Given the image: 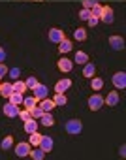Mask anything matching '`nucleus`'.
I'll list each match as a JSON object with an SVG mask.
<instances>
[{
	"label": "nucleus",
	"instance_id": "12",
	"mask_svg": "<svg viewBox=\"0 0 126 160\" xmlns=\"http://www.w3.org/2000/svg\"><path fill=\"white\" fill-rule=\"evenodd\" d=\"M56 45H58V53H62V55H66V53H70L74 49V42L68 40V38H64L60 43H56Z\"/></svg>",
	"mask_w": 126,
	"mask_h": 160
},
{
	"label": "nucleus",
	"instance_id": "1",
	"mask_svg": "<svg viewBox=\"0 0 126 160\" xmlns=\"http://www.w3.org/2000/svg\"><path fill=\"white\" fill-rule=\"evenodd\" d=\"M81 130H83V122L79 119H72L66 122V132L70 136H77V134H81Z\"/></svg>",
	"mask_w": 126,
	"mask_h": 160
},
{
	"label": "nucleus",
	"instance_id": "21",
	"mask_svg": "<svg viewBox=\"0 0 126 160\" xmlns=\"http://www.w3.org/2000/svg\"><path fill=\"white\" fill-rule=\"evenodd\" d=\"M23 98H25V94H23V92H15V91H13V92H12V96H10L8 100H10L13 106H19V104H23Z\"/></svg>",
	"mask_w": 126,
	"mask_h": 160
},
{
	"label": "nucleus",
	"instance_id": "17",
	"mask_svg": "<svg viewBox=\"0 0 126 160\" xmlns=\"http://www.w3.org/2000/svg\"><path fill=\"white\" fill-rule=\"evenodd\" d=\"M94 73H96V66L92 64V62H87V64H83V77H94Z\"/></svg>",
	"mask_w": 126,
	"mask_h": 160
},
{
	"label": "nucleus",
	"instance_id": "14",
	"mask_svg": "<svg viewBox=\"0 0 126 160\" xmlns=\"http://www.w3.org/2000/svg\"><path fill=\"white\" fill-rule=\"evenodd\" d=\"M119 100H120L119 92H117V91H113V92H109V94L105 96L104 104H105V106H109V108H113V106H117V104H119Z\"/></svg>",
	"mask_w": 126,
	"mask_h": 160
},
{
	"label": "nucleus",
	"instance_id": "10",
	"mask_svg": "<svg viewBox=\"0 0 126 160\" xmlns=\"http://www.w3.org/2000/svg\"><path fill=\"white\" fill-rule=\"evenodd\" d=\"M70 87H72V79L64 77V79H60V81H56V85H55V92H66Z\"/></svg>",
	"mask_w": 126,
	"mask_h": 160
},
{
	"label": "nucleus",
	"instance_id": "20",
	"mask_svg": "<svg viewBox=\"0 0 126 160\" xmlns=\"http://www.w3.org/2000/svg\"><path fill=\"white\" fill-rule=\"evenodd\" d=\"M36 104H38V100H36V96L32 94V96H25L23 98V106H25V109H32V108H36Z\"/></svg>",
	"mask_w": 126,
	"mask_h": 160
},
{
	"label": "nucleus",
	"instance_id": "2",
	"mask_svg": "<svg viewBox=\"0 0 126 160\" xmlns=\"http://www.w3.org/2000/svg\"><path fill=\"white\" fill-rule=\"evenodd\" d=\"M100 21L105 25H111L115 21V12L111 6H102V13H100Z\"/></svg>",
	"mask_w": 126,
	"mask_h": 160
},
{
	"label": "nucleus",
	"instance_id": "6",
	"mask_svg": "<svg viewBox=\"0 0 126 160\" xmlns=\"http://www.w3.org/2000/svg\"><path fill=\"white\" fill-rule=\"evenodd\" d=\"M56 68H58L60 72L68 73V72H72V70H74V60H70V58H64V57H62V58L56 62Z\"/></svg>",
	"mask_w": 126,
	"mask_h": 160
},
{
	"label": "nucleus",
	"instance_id": "23",
	"mask_svg": "<svg viewBox=\"0 0 126 160\" xmlns=\"http://www.w3.org/2000/svg\"><path fill=\"white\" fill-rule=\"evenodd\" d=\"M90 87H92L94 91H102V87H104V79H102V77H90Z\"/></svg>",
	"mask_w": 126,
	"mask_h": 160
},
{
	"label": "nucleus",
	"instance_id": "41",
	"mask_svg": "<svg viewBox=\"0 0 126 160\" xmlns=\"http://www.w3.org/2000/svg\"><path fill=\"white\" fill-rule=\"evenodd\" d=\"M32 2H43V0H32Z\"/></svg>",
	"mask_w": 126,
	"mask_h": 160
},
{
	"label": "nucleus",
	"instance_id": "18",
	"mask_svg": "<svg viewBox=\"0 0 126 160\" xmlns=\"http://www.w3.org/2000/svg\"><path fill=\"white\" fill-rule=\"evenodd\" d=\"M38 124H40V122H36V119H32V117H30L28 121H25V132H27V134L36 132V130H38Z\"/></svg>",
	"mask_w": 126,
	"mask_h": 160
},
{
	"label": "nucleus",
	"instance_id": "8",
	"mask_svg": "<svg viewBox=\"0 0 126 160\" xmlns=\"http://www.w3.org/2000/svg\"><path fill=\"white\" fill-rule=\"evenodd\" d=\"M109 45L115 49V51H122L124 49V38L122 36H109Z\"/></svg>",
	"mask_w": 126,
	"mask_h": 160
},
{
	"label": "nucleus",
	"instance_id": "25",
	"mask_svg": "<svg viewBox=\"0 0 126 160\" xmlns=\"http://www.w3.org/2000/svg\"><path fill=\"white\" fill-rule=\"evenodd\" d=\"M41 138H43V136H41V134H38V130H36V132H32V134H30V145H32V147H40Z\"/></svg>",
	"mask_w": 126,
	"mask_h": 160
},
{
	"label": "nucleus",
	"instance_id": "38",
	"mask_svg": "<svg viewBox=\"0 0 126 160\" xmlns=\"http://www.w3.org/2000/svg\"><path fill=\"white\" fill-rule=\"evenodd\" d=\"M94 4H96L94 0H83V8H87V10H90V8H92Z\"/></svg>",
	"mask_w": 126,
	"mask_h": 160
},
{
	"label": "nucleus",
	"instance_id": "16",
	"mask_svg": "<svg viewBox=\"0 0 126 160\" xmlns=\"http://www.w3.org/2000/svg\"><path fill=\"white\" fill-rule=\"evenodd\" d=\"M40 124H41V126H47V128L55 124V119H53L51 111H45V113H43V115L40 117Z\"/></svg>",
	"mask_w": 126,
	"mask_h": 160
},
{
	"label": "nucleus",
	"instance_id": "35",
	"mask_svg": "<svg viewBox=\"0 0 126 160\" xmlns=\"http://www.w3.org/2000/svg\"><path fill=\"white\" fill-rule=\"evenodd\" d=\"M19 73H21V70H19V68H10V70H8V75H10V77H15V79H17V77H19Z\"/></svg>",
	"mask_w": 126,
	"mask_h": 160
},
{
	"label": "nucleus",
	"instance_id": "22",
	"mask_svg": "<svg viewBox=\"0 0 126 160\" xmlns=\"http://www.w3.org/2000/svg\"><path fill=\"white\" fill-rule=\"evenodd\" d=\"M40 108H41L43 111H51V109H53V108H56V106H55V102H53V100L43 98V100H40Z\"/></svg>",
	"mask_w": 126,
	"mask_h": 160
},
{
	"label": "nucleus",
	"instance_id": "13",
	"mask_svg": "<svg viewBox=\"0 0 126 160\" xmlns=\"http://www.w3.org/2000/svg\"><path fill=\"white\" fill-rule=\"evenodd\" d=\"M53 145H55V143H53V138H51V136H43V138H41V143H40V149H41L43 152H51V151H53Z\"/></svg>",
	"mask_w": 126,
	"mask_h": 160
},
{
	"label": "nucleus",
	"instance_id": "31",
	"mask_svg": "<svg viewBox=\"0 0 126 160\" xmlns=\"http://www.w3.org/2000/svg\"><path fill=\"white\" fill-rule=\"evenodd\" d=\"M43 113H45V111H43V109H41L40 106H38V108H32V109H30V115H32V119H40V117H41Z\"/></svg>",
	"mask_w": 126,
	"mask_h": 160
},
{
	"label": "nucleus",
	"instance_id": "34",
	"mask_svg": "<svg viewBox=\"0 0 126 160\" xmlns=\"http://www.w3.org/2000/svg\"><path fill=\"white\" fill-rule=\"evenodd\" d=\"M90 17V10H87V8H83L81 12H79V19H83V21H87Z\"/></svg>",
	"mask_w": 126,
	"mask_h": 160
},
{
	"label": "nucleus",
	"instance_id": "40",
	"mask_svg": "<svg viewBox=\"0 0 126 160\" xmlns=\"http://www.w3.org/2000/svg\"><path fill=\"white\" fill-rule=\"evenodd\" d=\"M4 58H6V51L4 47H0V62H4Z\"/></svg>",
	"mask_w": 126,
	"mask_h": 160
},
{
	"label": "nucleus",
	"instance_id": "28",
	"mask_svg": "<svg viewBox=\"0 0 126 160\" xmlns=\"http://www.w3.org/2000/svg\"><path fill=\"white\" fill-rule=\"evenodd\" d=\"M12 145H13V136H6V138L2 139V143H0V147H2L4 151H8Z\"/></svg>",
	"mask_w": 126,
	"mask_h": 160
},
{
	"label": "nucleus",
	"instance_id": "32",
	"mask_svg": "<svg viewBox=\"0 0 126 160\" xmlns=\"http://www.w3.org/2000/svg\"><path fill=\"white\" fill-rule=\"evenodd\" d=\"M25 85H27V89H30V91H32V89H34V87H36V85H38V79H36V77H32V75H30V77H28V79H27V81H25Z\"/></svg>",
	"mask_w": 126,
	"mask_h": 160
},
{
	"label": "nucleus",
	"instance_id": "27",
	"mask_svg": "<svg viewBox=\"0 0 126 160\" xmlns=\"http://www.w3.org/2000/svg\"><path fill=\"white\" fill-rule=\"evenodd\" d=\"M28 156H30V158H34V160H43V158H45V152H43L41 149H32Z\"/></svg>",
	"mask_w": 126,
	"mask_h": 160
},
{
	"label": "nucleus",
	"instance_id": "15",
	"mask_svg": "<svg viewBox=\"0 0 126 160\" xmlns=\"http://www.w3.org/2000/svg\"><path fill=\"white\" fill-rule=\"evenodd\" d=\"M13 92V83H0V96L10 98Z\"/></svg>",
	"mask_w": 126,
	"mask_h": 160
},
{
	"label": "nucleus",
	"instance_id": "24",
	"mask_svg": "<svg viewBox=\"0 0 126 160\" xmlns=\"http://www.w3.org/2000/svg\"><path fill=\"white\" fill-rule=\"evenodd\" d=\"M75 64H87L89 62V55L87 53H83V51H77L75 53V60H74Z\"/></svg>",
	"mask_w": 126,
	"mask_h": 160
},
{
	"label": "nucleus",
	"instance_id": "39",
	"mask_svg": "<svg viewBox=\"0 0 126 160\" xmlns=\"http://www.w3.org/2000/svg\"><path fill=\"white\" fill-rule=\"evenodd\" d=\"M119 156H120V158L126 156V145H120V149H119Z\"/></svg>",
	"mask_w": 126,
	"mask_h": 160
},
{
	"label": "nucleus",
	"instance_id": "4",
	"mask_svg": "<svg viewBox=\"0 0 126 160\" xmlns=\"http://www.w3.org/2000/svg\"><path fill=\"white\" fill-rule=\"evenodd\" d=\"M30 151H32V145H30V143H27V141H21V143H17V145H15V154H17V156H21V158L28 156V154H30Z\"/></svg>",
	"mask_w": 126,
	"mask_h": 160
},
{
	"label": "nucleus",
	"instance_id": "33",
	"mask_svg": "<svg viewBox=\"0 0 126 160\" xmlns=\"http://www.w3.org/2000/svg\"><path fill=\"white\" fill-rule=\"evenodd\" d=\"M30 117H32V115H30V111H28V109H19V119H21L23 122H25V121H28Z\"/></svg>",
	"mask_w": 126,
	"mask_h": 160
},
{
	"label": "nucleus",
	"instance_id": "29",
	"mask_svg": "<svg viewBox=\"0 0 126 160\" xmlns=\"http://www.w3.org/2000/svg\"><path fill=\"white\" fill-rule=\"evenodd\" d=\"M13 91H15V92H27L28 89H27L25 81H17V79H15V83H13Z\"/></svg>",
	"mask_w": 126,
	"mask_h": 160
},
{
	"label": "nucleus",
	"instance_id": "36",
	"mask_svg": "<svg viewBox=\"0 0 126 160\" xmlns=\"http://www.w3.org/2000/svg\"><path fill=\"white\" fill-rule=\"evenodd\" d=\"M8 70H10V68H8L4 62H0V77H6V75H8Z\"/></svg>",
	"mask_w": 126,
	"mask_h": 160
},
{
	"label": "nucleus",
	"instance_id": "5",
	"mask_svg": "<svg viewBox=\"0 0 126 160\" xmlns=\"http://www.w3.org/2000/svg\"><path fill=\"white\" fill-rule=\"evenodd\" d=\"M66 38V34H64V30H62V28H51L49 30V40L53 42V43H60L62 40H64Z\"/></svg>",
	"mask_w": 126,
	"mask_h": 160
},
{
	"label": "nucleus",
	"instance_id": "3",
	"mask_svg": "<svg viewBox=\"0 0 126 160\" xmlns=\"http://www.w3.org/2000/svg\"><path fill=\"white\" fill-rule=\"evenodd\" d=\"M102 108H104V96L102 94H92L89 98V109L90 111H98Z\"/></svg>",
	"mask_w": 126,
	"mask_h": 160
},
{
	"label": "nucleus",
	"instance_id": "9",
	"mask_svg": "<svg viewBox=\"0 0 126 160\" xmlns=\"http://www.w3.org/2000/svg\"><path fill=\"white\" fill-rule=\"evenodd\" d=\"M2 108H4V115H6V117H10V119H15V117H19V108H17V106H13L12 102L4 104Z\"/></svg>",
	"mask_w": 126,
	"mask_h": 160
},
{
	"label": "nucleus",
	"instance_id": "37",
	"mask_svg": "<svg viewBox=\"0 0 126 160\" xmlns=\"http://www.w3.org/2000/svg\"><path fill=\"white\" fill-rule=\"evenodd\" d=\"M87 23H89V27H96V25L100 23V19H98V17H92V15H90V17L87 19Z\"/></svg>",
	"mask_w": 126,
	"mask_h": 160
},
{
	"label": "nucleus",
	"instance_id": "11",
	"mask_svg": "<svg viewBox=\"0 0 126 160\" xmlns=\"http://www.w3.org/2000/svg\"><path fill=\"white\" fill-rule=\"evenodd\" d=\"M32 92H34V96H36V100L40 102V100H43V98H47V87L45 85H41V83H38L34 89H32Z\"/></svg>",
	"mask_w": 126,
	"mask_h": 160
},
{
	"label": "nucleus",
	"instance_id": "19",
	"mask_svg": "<svg viewBox=\"0 0 126 160\" xmlns=\"http://www.w3.org/2000/svg\"><path fill=\"white\" fill-rule=\"evenodd\" d=\"M53 102H55V106H66V104H68V98H66L64 92H55Z\"/></svg>",
	"mask_w": 126,
	"mask_h": 160
},
{
	"label": "nucleus",
	"instance_id": "26",
	"mask_svg": "<svg viewBox=\"0 0 126 160\" xmlns=\"http://www.w3.org/2000/svg\"><path fill=\"white\" fill-rule=\"evenodd\" d=\"M74 38H75L77 42H85V40H87V28H75Z\"/></svg>",
	"mask_w": 126,
	"mask_h": 160
},
{
	"label": "nucleus",
	"instance_id": "7",
	"mask_svg": "<svg viewBox=\"0 0 126 160\" xmlns=\"http://www.w3.org/2000/svg\"><path fill=\"white\" fill-rule=\"evenodd\" d=\"M113 85H115V89H124L126 87V73L124 72H117L113 75Z\"/></svg>",
	"mask_w": 126,
	"mask_h": 160
},
{
	"label": "nucleus",
	"instance_id": "30",
	"mask_svg": "<svg viewBox=\"0 0 126 160\" xmlns=\"http://www.w3.org/2000/svg\"><path fill=\"white\" fill-rule=\"evenodd\" d=\"M100 13H102V6H100V4L96 2V4H94V6L90 8V15H92V17H98V19H100Z\"/></svg>",
	"mask_w": 126,
	"mask_h": 160
}]
</instances>
